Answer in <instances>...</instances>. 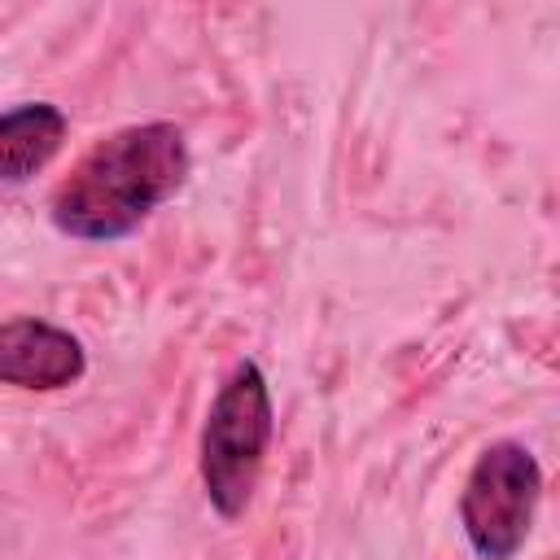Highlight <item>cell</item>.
I'll return each instance as SVG.
<instances>
[{
    "label": "cell",
    "instance_id": "cell-1",
    "mask_svg": "<svg viewBox=\"0 0 560 560\" xmlns=\"http://www.w3.org/2000/svg\"><path fill=\"white\" fill-rule=\"evenodd\" d=\"M192 171L188 140L175 122H131L101 136L48 197V219L61 236L105 245L131 236Z\"/></svg>",
    "mask_w": 560,
    "mask_h": 560
},
{
    "label": "cell",
    "instance_id": "cell-2",
    "mask_svg": "<svg viewBox=\"0 0 560 560\" xmlns=\"http://www.w3.org/2000/svg\"><path fill=\"white\" fill-rule=\"evenodd\" d=\"M271 433H276V411H271L267 376L254 359H241L206 411L201 459H197L206 499L223 521H236L249 508Z\"/></svg>",
    "mask_w": 560,
    "mask_h": 560
},
{
    "label": "cell",
    "instance_id": "cell-3",
    "mask_svg": "<svg viewBox=\"0 0 560 560\" xmlns=\"http://www.w3.org/2000/svg\"><path fill=\"white\" fill-rule=\"evenodd\" d=\"M542 499V468L525 442H490L464 477L459 490V525L468 547L481 560H512L529 529Z\"/></svg>",
    "mask_w": 560,
    "mask_h": 560
},
{
    "label": "cell",
    "instance_id": "cell-4",
    "mask_svg": "<svg viewBox=\"0 0 560 560\" xmlns=\"http://www.w3.org/2000/svg\"><path fill=\"white\" fill-rule=\"evenodd\" d=\"M83 372L88 354L70 328L48 324L39 315H18L0 324V385L52 394L83 381Z\"/></svg>",
    "mask_w": 560,
    "mask_h": 560
},
{
    "label": "cell",
    "instance_id": "cell-5",
    "mask_svg": "<svg viewBox=\"0 0 560 560\" xmlns=\"http://www.w3.org/2000/svg\"><path fill=\"white\" fill-rule=\"evenodd\" d=\"M66 131L70 118L52 101H22L0 109V184H26L35 171H44L57 158Z\"/></svg>",
    "mask_w": 560,
    "mask_h": 560
}]
</instances>
